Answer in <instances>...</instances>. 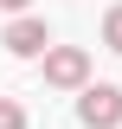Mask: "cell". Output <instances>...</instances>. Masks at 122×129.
<instances>
[{
    "label": "cell",
    "instance_id": "cell-5",
    "mask_svg": "<svg viewBox=\"0 0 122 129\" xmlns=\"http://www.w3.org/2000/svg\"><path fill=\"white\" fill-rule=\"evenodd\" d=\"M0 129H26V110H19L13 97H0Z\"/></svg>",
    "mask_w": 122,
    "mask_h": 129
},
{
    "label": "cell",
    "instance_id": "cell-1",
    "mask_svg": "<svg viewBox=\"0 0 122 129\" xmlns=\"http://www.w3.org/2000/svg\"><path fill=\"white\" fill-rule=\"evenodd\" d=\"M45 84L84 90V84H90V52L84 45H45Z\"/></svg>",
    "mask_w": 122,
    "mask_h": 129
},
{
    "label": "cell",
    "instance_id": "cell-2",
    "mask_svg": "<svg viewBox=\"0 0 122 129\" xmlns=\"http://www.w3.org/2000/svg\"><path fill=\"white\" fill-rule=\"evenodd\" d=\"M77 116H84V129H116L122 123V90H116V84H84Z\"/></svg>",
    "mask_w": 122,
    "mask_h": 129
},
{
    "label": "cell",
    "instance_id": "cell-6",
    "mask_svg": "<svg viewBox=\"0 0 122 129\" xmlns=\"http://www.w3.org/2000/svg\"><path fill=\"white\" fill-rule=\"evenodd\" d=\"M0 7H7V13H26V7H32V0H0Z\"/></svg>",
    "mask_w": 122,
    "mask_h": 129
},
{
    "label": "cell",
    "instance_id": "cell-4",
    "mask_svg": "<svg viewBox=\"0 0 122 129\" xmlns=\"http://www.w3.org/2000/svg\"><path fill=\"white\" fill-rule=\"evenodd\" d=\"M103 45L122 52V7H109V13H103Z\"/></svg>",
    "mask_w": 122,
    "mask_h": 129
},
{
    "label": "cell",
    "instance_id": "cell-3",
    "mask_svg": "<svg viewBox=\"0 0 122 129\" xmlns=\"http://www.w3.org/2000/svg\"><path fill=\"white\" fill-rule=\"evenodd\" d=\"M45 45H51V32H45V19H32V13H19L13 26H7V52H13V58H39Z\"/></svg>",
    "mask_w": 122,
    "mask_h": 129
}]
</instances>
